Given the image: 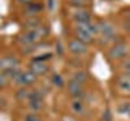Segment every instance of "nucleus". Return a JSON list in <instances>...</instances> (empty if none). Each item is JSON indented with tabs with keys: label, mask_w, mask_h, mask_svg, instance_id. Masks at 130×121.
<instances>
[{
	"label": "nucleus",
	"mask_w": 130,
	"mask_h": 121,
	"mask_svg": "<svg viewBox=\"0 0 130 121\" xmlns=\"http://www.w3.org/2000/svg\"><path fill=\"white\" fill-rule=\"evenodd\" d=\"M8 81H10V79H8L7 73H5V71H0V87H5Z\"/></svg>",
	"instance_id": "obj_19"
},
{
	"label": "nucleus",
	"mask_w": 130,
	"mask_h": 121,
	"mask_svg": "<svg viewBox=\"0 0 130 121\" xmlns=\"http://www.w3.org/2000/svg\"><path fill=\"white\" fill-rule=\"evenodd\" d=\"M96 24H98V39H99L101 45H106V44H109V42L114 44L117 40L114 26H111L109 23H104V21H99Z\"/></svg>",
	"instance_id": "obj_3"
},
{
	"label": "nucleus",
	"mask_w": 130,
	"mask_h": 121,
	"mask_svg": "<svg viewBox=\"0 0 130 121\" xmlns=\"http://www.w3.org/2000/svg\"><path fill=\"white\" fill-rule=\"evenodd\" d=\"M91 0H70L72 7H80V8H88V3Z\"/></svg>",
	"instance_id": "obj_17"
},
{
	"label": "nucleus",
	"mask_w": 130,
	"mask_h": 121,
	"mask_svg": "<svg viewBox=\"0 0 130 121\" xmlns=\"http://www.w3.org/2000/svg\"><path fill=\"white\" fill-rule=\"evenodd\" d=\"M86 78H88V74L85 71H76V73H73V76H72V79L78 81V82H81V84H85Z\"/></svg>",
	"instance_id": "obj_16"
},
{
	"label": "nucleus",
	"mask_w": 130,
	"mask_h": 121,
	"mask_svg": "<svg viewBox=\"0 0 130 121\" xmlns=\"http://www.w3.org/2000/svg\"><path fill=\"white\" fill-rule=\"evenodd\" d=\"M117 111H119L122 116L130 118V102H120L117 105Z\"/></svg>",
	"instance_id": "obj_14"
},
{
	"label": "nucleus",
	"mask_w": 130,
	"mask_h": 121,
	"mask_svg": "<svg viewBox=\"0 0 130 121\" xmlns=\"http://www.w3.org/2000/svg\"><path fill=\"white\" fill-rule=\"evenodd\" d=\"M26 103L29 107V110H32V111H39L42 108V99H32V100H28Z\"/></svg>",
	"instance_id": "obj_15"
},
{
	"label": "nucleus",
	"mask_w": 130,
	"mask_h": 121,
	"mask_svg": "<svg viewBox=\"0 0 130 121\" xmlns=\"http://www.w3.org/2000/svg\"><path fill=\"white\" fill-rule=\"evenodd\" d=\"M70 19L75 24L78 23H86V21H91L93 19V15H91V10L89 8H80V7H73V10L70 11Z\"/></svg>",
	"instance_id": "obj_5"
},
{
	"label": "nucleus",
	"mask_w": 130,
	"mask_h": 121,
	"mask_svg": "<svg viewBox=\"0 0 130 121\" xmlns=\"http://www.w3.org/2000/svg\"><path fill=\"white\" fill-rule=\"evenodd\" d=\"M88 45L89 44L83 42V40L78 39V37H72V39H68V42H67V48H68V52H70L73 56L86 55L88 53Z\"/></svg>",
	"instance_id": "obj_4"
},
{
	"label": "nucleus",
	"mask_w": 130,
	"mask_h": 121,
	"mask_svg": "<svg viewBox=\"0 0 130 121\" xmlns=\"http://www.w3.org/2000/svg\"><path fill=\"white\" fill-rule=\"evenodd\" d=\"M128 53H130V45L124 40H116L109 47V50L106 52V55L111 62H122V60L127 58Z\"/></svg>",
	"instance_id": "obj_2"
},
{
	"label": "nucleus",
	"mask_w": 130,
	"mask_h": 121,
	"mask_svg": "<svg viewBox=\"0 0 130 121\" xmlns=\"http://www.w3.org/2000/svg\"><path fill=\"white\" fill-rule=\"evenodd\" d=\"M75 37L81 39L86 44H91L98 37V24L93 23V21L75 24Z\"/></svg>",
	"instance_id": "obj_1"
},
{
	"label": "nucleus",
	"mask_w": 130,
	"mask_h": 121,
	"mask_svg": "<svg viewBox=\"0 0 130 121\" xmlns=\"http://www.w3.org/2000/svg\"><path fill=\"white\" fill-rule=\"evenodd\" d=\"M20 66V60L13 55H5V56H0V71H10L11 68Z\"/></svg>",
	"instance_id": "obj_9"
},
{
	"label": "nucleus",
	"mask_w": 130,
	"mask_h": 121,
	"mask_svg": "<svg viewBox=\"0 0 130 121\" xmlns=\"http://www.w3.org/2000/svg\"><path fill=\"white\" fill-rule=\"evenodd\" d=\"M67 90H68V95L72 99H83L85 95V89H83V84L78 82L75 79H70L67 82Z\"/></svg>",
	"instance_id": "obj_8"
},
{
	"label": "nucleus",
	"mask_w": 130,
	"mask_h": 121,
	"mask_svg": "<svg viewBox=\"0 0 130 121\" xmlns=\"http://www.w3.org/2000/svg\"><path fill=\"white\" fill-rule=\"evenodd\" d=\"M54 5H55V2H54V0H47V10H49V11H52V10H54Z\"/></svg>",
	"instance_id": "obj_21"
},
{
	"label": "nucleus",
	"mask_w": 130,
	"mask_h": 121,
	"mask_svg": "<svg viewBox=\"0 0 130 121\" xmlns=\"http://www.w3.org/2000/svg\"><path fill=\"white\" fill-rule=\"evenodd\" d=\"M29 70L34 73L38 78H41V76L47 74L49 70H51V66H49L47 62H44V56H38V58H34L29 63Z\"/></svg>",
	"instance_id": "obj_6"
},
{
	"label": "nucleus",
	"mask_w": 130,
	"mask_h": 121,
	"mask_svg": "<svg viewBox=\"0 0 130 121\" xmlns=\"http://www.w3.org/2000/svg\"><path fill=\"white\" fill-rule=\"evenodd\" d=\"M125 18H127V21L130 24V10H127V13H125Z\"/></svg>",
	"instance_id": "obj_22"
},
{
	"label": "nucleus",
	"mask_w": 130,
	"mask_h": 121,
	"mask_svg": "<svg viewBox=\"0 0 130 121\" xmlns=\"http://www.w3.org/2000/svg\"><path fill=\"white\" fill-rule=\"evenodd\" d=\"M18 2H26V3H31L32 0H18Z\"/></svg>",
	"instance_id": "obj_23"
},
{
	"label": "nucleus",
	"mask_w": 130,
	"mask_h": 121,
	"mask_svg": "<svg viewBox=\"0 0 130 121\" xmlns=\"http://www.w3.org/2000/svg\"><path fill=\"white\" fill-rule=\"evenodd\" d=\"M70 107H72V111L75 113V115H83L85 113V105L81 102V99H73Z\"/></svg>",
	"instance_id": "obj_13"
},
{
	"label": "nucleus",
	"mask_w": 130,
	"mask_h": 121,
	"mask_svg": "<svg viewBox=\"0 0 130 121\" xmlns=\"http://www.w3.org/2000/svg\"><path fill=\"white\" fill-rule=\"evenodd\" d=\"M36 79H38V76H36L31 70H26V71L20 73V76L13 81V82L16 86H20V87H29V86H32V84L36 82Z\"/></svg>",
	"instance_id": "obj_7"
},
{
	"label": "nucleus",
	"mask_w": 130,
	"mask_h": 121,
	"mask_svg": "<svg viewBox=\"0 0 130 121\" xmlns=\"http://www.w3.org/2000/svg\"><path fill=\"white\" fill-rule=\"evenodd\" d=\"M41 10H42V5H41L39 2H31L24 8V15H26V18L28 16H39Z\"/></svg>",
	"instance_id": "obj_11"
},
{
	"label": "nucleus",
	"mask_w": 130,
	"mask_h": 121,
	"mask_svg": "<svg viewBox=\"0 0 130 121\" xmlns=\"http://www.w3.org/2000/svg\"><path fill=\"white\" fill-rule=\"evenodd\" d=\"M24 121H41L38 115H34V113H31V115H28L26 118H24Z\"/></svg>",
	"instance_id": "obj_20"
},
{
	"label": "nucleus",
	"mask_w": 130,
	"mask_h": 121,
	"mask_svg": "<svg viewBox=\"0 0 130 121\" xmlns=\"http://www.w3.org/2000/svg\"><path fill=\"white\" fill-rule=\"evenodd\" d=\"M120 70L122 73H125V74H130V58H125L120 62Z\"/></svg>",
	"instance_id": "obj_18"
},
{
	"label": "nucleus",
	"mask_w": 130,
	"mask_h": 121,
	"mask_svg": "<svg viewBox=\"0 0 130 121\" xmlns=\"http://www.w3.org/2000/svg\"><path fill=\"white\" fill-rule=\"evenodd\" d=\"M62 121H65V119H62Z\"/></svg>",
	"instance_id": "obj_24"
},
{
	"label": "nucleus",
	"mask_w": 130,
	"mask_h": 121,
	"mask_svg": "<svg viewBox=\"0 0 130 121\" xmlns=\"http://www.w3.org/2000/svg\"><path fill=\"white\" fill-rule=\"evenodd\" d=\"M41 26V18L39 16H28L23 21V31H31L34 27Z\"/></svg>",
	"instance_id": "obj_12"
},
{
	"label": "nucleus",
	"mask_w": 130,
	"mask_h": 121,
	"mask_svg": "<svg viewBox=\"0 0 130 121\" xmlns=\"http://www.w3.org/2000/svg\"><path fill=\"white\" fill-rule=\"evenodd\" d=\"M116 86H117V89H119L122 94L130 95V74H125V73H124V74L117 76Z\"/></svg>",
	"instance_id": "obj_10"
}]
</instances>
